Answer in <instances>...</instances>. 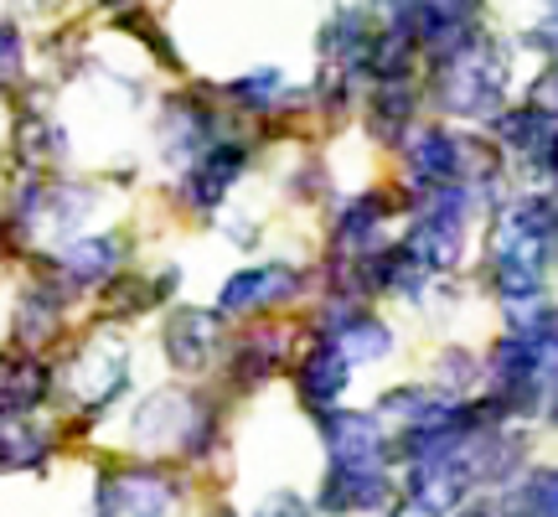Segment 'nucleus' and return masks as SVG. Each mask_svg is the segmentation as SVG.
<instances>
[{"label":"nucleus","mask_w":558,"mask_h":517,"mask_svg":"<svg viewBox=\"0 0 558 517\" xmlns=\"http://www.w3.org/2000/svg\"><path fill=\"white\" fill-rule=\"evenodd\" d=\"M316 337H326L352 368H373V362L393 358V326L367 305V300H331L320 296L316 311Z\"/></svg>","instance_id":"8"},{"label":"nucleus","mask_w":558,"mask_h":517,"mask_svg":"<svg viewBox=\"0 0 558 517\" xmlns=\"http://www.w3.org/2000/svg\"><path fill=\"white\" fill-rule=\"evenodd\" d=\"M52 456V430L37 414H0V471H41Z\"/></svg>","instance_id":"22"},{"label":"nucleus","mask_w":558,"mask_h":517,"mask_svg":"<svg viewBox=\"0 0 558 517\" xmlns=\"http://www.w3.org/2000/svg\"><path fill=\"white\" fill-rule=\"evenodd\" d=\"M418 109H424L418 83H373L367 99H362V124H367V135L378 140L383 151H399L409 130L418 124Z\"/></svg>","instance_id":"18"},{"label":"nucleus","mask_w":558,"mask_h":517,"mask_svg":"<svg viewBox=\"0 0 558 517\" xmlns=\"http://www.w3.org/2000/svg\"><path fill=\"white\" fill-rule=\"evenodd\" d=\"M213 517H239V513H233V507H218V513H213Z\"/></svg>","instance_id":"34"},{"label":"nucleus","mask_w":558,"mask_h":517,"mask_svg":"<svg viewBox=\"0 0 558 517\" xmlns=\"http://www.w3.org/2000/svg\"><path fill=\"white\" fill-rule=\"evenodd\" d=\"M429 104L456 124H492L512 104V47L481 26L456 58L429 62Z\"/></svg>","instance_id":"1"},{"label":"nucleus","mask_w":558,"mask_h":517,"mask_svg":"<svg viewBox=\"0 0 558 517\" xmlns=\"http://www.w3.org/2000/svg\"><path fill=\"white\" fill-rule=\"evenodd\" d=\"M558 109H543V104H507L497 120L486 124L492 130V145L507 171H518L522 187H548L558 171Z\"/></svg>","instance_id":"4"},{"label":"nucleus","mask_w":558,"mask_h":517,"mask_svg":"<svg viewBox=\"0 0 558 517\" xmlns=\"http://www.w3.org/2000/svg\"><path fill=\"white\" fill-rule=\"evenodd\" d=\"M16 5H26V11H52V5H62V0H16Z\"/></svg>","instance_id":"33"},{"label":"nucleus","mask_w":558,"mask_h":517,"mask_svg":"<svg viewBox=\"0 0 558 517\" xmlns=\"http://www.w3.org/2000/svg\"><path fill=\"white\" fill-rule=\"evenodd\" d=\"M192 404H197L192 388H156V394L140 398L135 419H130V435L140 450H177L181 430L192 419Z\"/></svg>","instance_id":"19"},{"label":"nucleus","mask_w":558,"mask_h":517,"mask_svg":"<svg viewBox=\"0 0 558 517\" xmlns=\"http://www.w3.org/2000/svg\"><path fill=\"white\" fill-rule=\"evenodd\" d=\"M94 5H104V11H114V16H124V11H140L145 0H94Z\"/></svg>","instance_id":"31"},{"label":"nucleus","mask_w":558,"mask_h":517,"mask_svg":"<svg viewBox=\"0 0 558 517\" xmlns=\"http://www.w3.org/2000/svg\"><path fill=\"white\" fill-rule=\"evenodd\" d=\"M305 269L290 264V258H269V264H248L239 275L222 279L218 290V311L222 321H254V316H269L279 305H290L295 296H305Z\"/></svg>","instance_id":"7"},{"label":"nucleus","mask_w":558,"mask_h":517,"mask_svg":"<svg viewBox=\"0 0 558 517\" xmlns=\"http://www.w3.org/2000/svg\"><path fill=\"white\" fill-rule=\"evenodd\" d=\"M222 358H228V383L233 388H264L290 362V332H279V326H243L239 337L222 347Z\"/></svg>","instance_id":"17"},{"label":"nucleus","mask_w":558,"mask_h":517,"mask_svg":"<svg viewBox=\"0 0 558 517\" xmlns=\"http://www.w3.org/2000/svg\"><path fill=\"white\" fill-rule=\"evenodd\" d=\"M248 166H254V140L218 135L177 171V207L192 218H218L239 192V181L248 177Z\"/></svg>","instance_id":"5"},{"label":"nucleus","mask_w":558,"mask_h":517,"mask_svg":"<svg viewBox=\"0 0 558 517\" xmlns=\"http://www.w3.org/2000/svg\"><path fill=\"white\" fill-rule=\"evenodd\" d=\"M450 517H497V502H465V507H456Z\"/></svg>","instance_id":"30"},{"label":"nucleus","mask_w":558,"mask_h":517,"mask_svg":"<svg viewBox=\"0 0 558 517\" xmlns=\"http://www.w3.org/2000/svg\"><path fill=\"white\" fill-rule=\"evenodd\" d=\"M554 239H558V202L554 187H518L492 207L486 223V264H522L554 275Z\"/></svg>","instance_id":"2"},{"label":"nucleus","mask_w":558,"mask_h":517,"mask_svg":"<svg viewBox=\"0 0 558 517\" xmlns=\"http://www.w3.org/2000/svg\"><path fill=\"white\" fill-rule=\"evenodd\" d=\"M52 398V362L41 352L0 358V414H37Z\"/></svg>","instance_id":"21"},{"label":"nucleus","mask_w":558,"mask_h":517,"mask_svg":"<svg viewBox=\"0 0 558 517\" xmlns=\"http://www.w3.org/2000/svg\"><path fill=\"white\" fill-rule=\"evenodd\" d=\"M352 373H357V368L341 358L326 337H311V341H305V352H300V358H290V383H295V398L311 409V414H320V409H337L341 394H347V383H352Z\"/></svg>","instance_id":"16"},{"label":"nucleus","mask_w":558,"mask_h":517,"mask_svg":"<svg viewBox=\"0 0 558 517\" xmlns=\"http://www.w3.org/2000/svg\"><path fill=\"white\" fill-rule=\"evenodd\" d=\"M399 497V477L393 466H326L316 492V507L326 517H357V513H383Z\"/></svg>","instance_id":"14"},{"label":"nucleus","mask_w":558,"mask_h":517,"mask_svg":"<svg viewBox=\"0 0 558 517\" xmlns=\"http://www.w3.org/2000/svg\"><path fill=\"white\" fill-rule=\"evenodd\" d=\"M326 466H393V435L373 409H320L316 414Z\"/></svg>","instance_id":"12"},{"label":"nucleus","mask_w":558,"mask_h":517,"mask_svg":"<svg viewBox=\"0 0 558 517\" xmlns=\"http://www.w3.org/2000/svg\"><path fill=\"white\" fill-rule=\"evenodd\" d=\"M554 32H558V26H554V11H543L538 26H522L518 47H522V52H538L543 62H554V52H558V37H554Z\"/></svg>","instance_id":"27"},{"label":"nucleus","mask_w":558,"mask_h":517,"mask_svg":"<svg viewBox=\"0 0 558 517\" xmlns=\"http://www.w3.org/2000/svg\"><path fill=\"white\" fill-rule=\"evenodd\" d=\"M58 388H68L73 409H78L88 424L99 414H109L124 398V388H130V347H124V337H114L109 321L94 326L88 337L73 341L68 362L52 368V394H58Z\"/></svg>","instance_id":"3"},{"label":"nucleus","mask_w":558,"mask_h":517,"mask_svg":"<svg viewBox=\"0 0 558 517\" xmlns=\"http://www.w3.org/2000/svg\"><path fill=\"white\" fill-rule=\"evenodd\" d=\"M222 94L239 104L248 120H275V109L290 94V79H284V68H248V73L222 83Z\"/></svg>","instance_id":"24"},{"label":"nucleus","mask_w":558,"mask_h":517,"mask_svg":"<svg viewBox=\"0 0 558 517\" xmlns=\"http://www.w3.org/2000/svg\"><path fill=\"white\" fill-rule=\"evenodd\" d=\"M228 239L243 243V249H254V243H259V228H254V223H228Z\"/></svg>","instance_id":"29"},{"label":"nucleus","mask_w":558,"mask_h":517,"mask_svg":"<svg viewBox=\"0 0 558 517\" xmlns=\"http://www.w3.org/2000/svg\"><path fill=\"white\" fill-rule=\"evenodd\" d=\"M228 347V321L207 305H171L160 321V352L181 378H207Z\"/></svg>","instance_id":"10"},{"label":"nucleus","mask_w":558,"mask_h":517,"mask_svg":"<svg viewBox=\"0 0 558 517\" xmlns=\"http://www.w3.org/2000/svg\"><path fill=\"white\" fill-rule=\"evenodd\" d=\"M68 311H73V296L47 269L26 279L16 296V311H11V341H16V352H47L68 332Z\"/></svg>","instance_id":"13"},{"label":"nucleus","mask_w":558,"mask_h":517,"mask_svg":"<svg viewBox=\"0 0 558 517\" xmlns=\"http://www.w3.org/2000/svg\"><path fill=\"white\" fill-rule=\"evenodd\" d=\"M26 83V37L11 21H0V94H11Z\"/></svg>","instance_id":"26"},{"label":"nucleus","mask_w":558,"mask_h":517,"mask_svg":"<svg viewBox=\"0 0 558 517\" xmlns=\"http://www.w3.org/2000/svg\"><path fill=\"white\" fill-rule=\"evenodd\" d=\"M181 275L177 269H160V275H114L109 285H99L94 296H99V311L104 321L114 326V321H145L156 305H166V300L177 296Z\"/></svg>","instance_id":"20"},{"label":"nucleus","mask_w":558,"mask_h":517,"mask_svg":"<svg viewBox=\"0 0 558 517\" xmlns=\"http://www.w3.org/2000/svg\"><path fill=\"white\" fill-rule=\"evenodd\" d=\"M181 497L186 486L177 471H166L156 460H124L99 477L94 517H177Z\"/></svg>","instance_id":"6"},{"label":"nucleus","mask_w":558,"mask_h":517,"mask_svg":"<svg viewBox=\"0 0 558 517\" xmlns=\"http://www.w3.org/2000/svg\"><path fill=\"white\" fill-rule=\"evenodd\" d=\"M435 383L445 388V394L465 398L481 383V358L476 352H465V347H445V352H439V368H435Z\"/></svg>","instance_id":"25"},{"label":"nucleus","mask_w":558,"mask_h":517,"mask_svg":"<svg viewBox=\"0 0 558 517\" xmlns=\"http://www.w3.org/2000/svg\"><path fill=\"white\" fill-rule=\"evenodd\" d=\"M460 5H481V0H460Z\"/></svg>","instance_id":"35"},{"label":"nucleus","mask_w":558,"mask_h":517,"mask_svg":"<svg viewBox=\"0 0 558 517\" xmlns=\"http://www.w3.org/2000/svg\"><path fill=\"white\" fill-rule=\"evenodd\" d=\"M222 135L218 124V109L202 99L197 88H177L160 99V115H156V151H160V166L181 171L186 160L207 151L213 140Z\"/></svg>","instance_id":"11"},{"label":"nucleus","mask_w":558,"mask_h":517,"mask_svg":"<svg viewBox=\"0 0 558 517\" xmlns=\"http://www.w3.org/2000/svg\"><path fill=\"white\" fill-rule=\"evenodd\" d=\"M388 517H435V513H424V507H414V502H393Z\"/></svg>","instance_id":"32"},{"label":"nucleus","mask_w":558,"mask_h":517,"mask_svg":"<svg viewBox=\"0 0 558 517\" xmlns=\"http://www.w3.org/2000/svg\"><path fill=\"white\" fill-rule=\"evenodd\" d=\"M124 264H130V233H124V228H104V233H78V239L58 243V249L47 254V275L78 300V296H88V290L109 285Z\"/></svg>","instance_id":"9"},{"label":"nucleus","mask_w":558,"mask_h":517,"mask_svg":"<svg viewBox=\"0 0 558 517\" xmlns=\"http://www.w3.org/2000/svg\"><path fill=\"white\" fill-rule=\"evenodd\" d=\"M259 517H316V513H311V502L295 497V492H275V497L259 507Z\"/></svg>","instance_id":"28"},{"label":"nucleus","mask_w":558,"mask_h":517,"mask_svg":"<svg viewBox=\"0 0 558 517\" xmlns=\"http://www.w3.org/2000/svg\"><path fill=\"white\" fill-rule=\"evenodd\" d=\"M403 213V202H393V192H362V197L341 202L337 223H331V243L326 258H367L373 249H383L388 239V223Z\"/></svg>","instance_id":"15"},{"label":"nucleus","mask_w":558,"mask_h":517,"mask_svg":"<svg viewBox=\"0 0 558 517\" xmlns=\"http://www.w3.org/2000/svg\"><path fill=\"white\" fill-rule=\"evenodd\" d=\"M497 517H558V477L554 466H522L497 492Z\"/></svg>","instance_id":"23"}]
</instances>
